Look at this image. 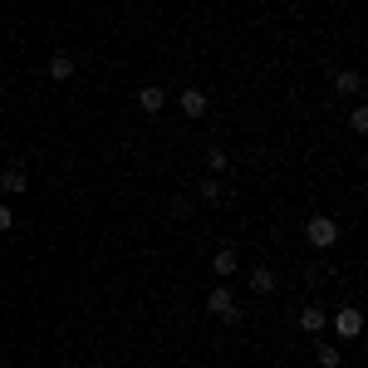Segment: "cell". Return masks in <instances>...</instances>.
Masks as SVG:
<instances>
[{
    "label": "cell",
    "mask_w": 368,
    "mask_h": 368,
    "mask_svg": "<svg viewBox=\"0 0 368 368\" xmlns=\"http://www.w3.org/2000/svg\"><path fill=\"white\" fill-rule=\"evenodd\" d=\"M206 309L217 314V320H226V324H241V304H236V295L221 285V290H212V300H206Z\"/></svg>",
    "instance_id": "obj_1"
},
{
    "label": "cell",
    "mask_w": 368,
    "mask_h": 368,
    "mask_svg": "<svg viewBox=\"0 0 368 368\" xmlns=\"http://www.w3.org/2000/svg\"><path fill=\"white\" fill-rule=\"evenodd\" d=\"M304 236H309V246H334L339 241V221L334 217H309V226H304Z\"/></svg>",
    "instance_id": "obj_2"
},
{
    "label": "cell",
    "mask_w": 368,
    "mask_h": 368,
    "mask_svg": "<svg viewBox=\"0 0 368 368\" xmlns=\"http://www.w3.org/2000/svg\"><path fill=\"white\" fill-rule=\"evenodd\" d=\"M334 329H339L344 339H353V334L363 329V314H358L353 304H339V314H334Z\"/></svg>",
    "instance_id": "obj_3"
},
{
    "label": "cell",
    "mask_w": 368,
    "mask_h": 368,
    "mask_svg": "<svg viewBox=\"0 0 368 368\" xmlns=\"http://www.w3.org/2000/svg\"><path fill=\"white\" fill-rule=\"evenodd\" d=\"M250 290H255V295H275V290H280V275H275L270 266H255V270H250Z\"/></svg>",
    "instance_id": "obj_4"
},
{
    "label": "cell",
    "mask_w": 368,
    "mask_h": 368,
    "mask_svg": "<svg viewBox=\"0 0 368 368\" xmlns=\"http://www.w3.org/2000/svg\"><path fill=\"white\" fill-rule=\"evenodd\" d=\"M163 103H167V93L157 89V84H147V89H138V109L142 113H163Z\"/></svg>",
    "instance_id": "obj_5"
},
{
    "label": "cell",
    "mask_w": 368,
    "mask_h": 368,
    "mask_svg": "<svg viewBox=\"0 0 368 368\" xmlns=\"http://www.w3.org/2000/svg\"><path fill=\"white\" fill-rule=\"evenodd\" d=\"M182 113L187 118H201L206 113V93L201 89H182Z\"/></svg>",
    "instance_id": "obj_6"
},
{
    "label": "cell",
    "mask_w": 368,
    "mask_h": 368,
    "mask_svg": "<svg viewBox=\"0 0 368 368\" xmlns=\"http://www.w3.org/2000/svg\"><path fill=\"white\" fill-rule=\"evenodd\" d=\"M300 329H304V334H320V329H324V309L304 304V309H300Z\"/></svg>",
    "instance_id": "obj_7"
},
{
    "label": "cell",
    "mask_w": 368,
    "mask_h": 368,
    "mask_svg": "<svg viewBox=\"0 0 368 368\" xmlns=\"http://www.w3.org/2000/svg\"><path fill=\"white\" fill-rule=\"evenodd\" d=\"M212 270H217L221 280H226V275L236 270V250H231V246H221V250H217V260H212Z\"/></svg>",
    "instance_id": "obj_8"
},
{
    "label": "cell",
    "mask_w": 368,
    "mask_h": 368,
    "mask_svg": "<svg viewBox=\"0 0 368 368\" xmlns=\"http://www.w3.org/2000/svg\"><path fill=\"white\" fill-rule=\"evenodd\" d=\"M49 79H59V84L74 79V59L69 55H55V59H49Z\"/></svg>",
    "instance_id": "obj_9"
},
{
    "label": "cell",
    "mask_w": 368,
    "mask_h": 368,
    "mask_svg": "<svg viewBox=\"0 0 368 368\" xmlns=\"http://www.w3.org/2000/svg\"><path fill=\"white\" fill-rule=\"evenodd\" d=\"M334 89H339V93H358V89H363V79H358L353 69H339V74H334Z\"/></svg>",
    "instance_id": "obj_10"
},
{
    "label": "cell",
    "mask_w": 368,
    "mask_h": 368,
    "mask_svg": "<svg viewBox=\"0 0 368 368\" xmlns=\"http://www.w3.org/2000/svg\"><path fill=\"white\" fill-rule=\"evenodd\" d=\"M0 192H25V167H10V172H0Z\"/></svg>",
    "instance_id": "obj_11"
},
{
    "label": "cell",
    "mask_w": 368,
    "mask_h": 368,
    "mask_svg": "<svg viewBox=\"0 0 368 368\" xmlns=\"http://www.w3.org/2000/svg\"><path fill=\"white\" fill-rule=\"evenodd\" d=\"M196 196H201V201H221V182H217V177L196 182Z\"/></svg>",
    "instance_id": "obj_12"
},
{
    "label": "cell",
    "mask_w": 368,
    "mask_h": 368,
    "mask_svg": "<svg viewBox=\"0 0 368 368\" xmlns=\"http://www.w3.org/2000/svg\"><path fill=\"white\" fill-rule=\"evenodd\" d=\"M206 167H212V172H226V152L212 147V152H206Z\"/></svg>",
    "instance_id": "obj_13"
},
{
    "label": "cell",
    "mask_w": 368,
    "mask_h": 368,
    "mask_svg": "<svg viewBox=\"0 0 368 368\" xmlns=\"http://www.w3.org/2000/svg\"><path fill=\"white\" fill-rule=\"evenodd\" d=\"M349 123H353V133H368V109H353Z\"/></svg>",
    "instance_id": "obj_14"
},
{
    "label": "cell",
    "mask_w": 368,
    "mask_h": 368,
    "mask_svg": "<svg viewBox=\"0 0 368 368\" xmlns=\"http://www.w3.org/2000/svg\"><path fill=\"white\" fill-rule=\"evenodd\" d=\"M320 363H324V368H339V349L324 344V349H320Z\"/></svg>",
    "instance_id": "obj_15"
},
{
    "label": "cell",
    "mask_w": 368,
    "mask_h": 368,
    "mask_svg": "<svg viewBox=\"0 0 368 368\" xmlns=\"http://www.w3.org/2000/svg\"><path fill=\"white\" fill-rule=\"evenodd\" d=\"M15 226V212H10V206H0V231H10Z\"/></svg>",
    "instance_id": "obj_16"
}]
</instances>
